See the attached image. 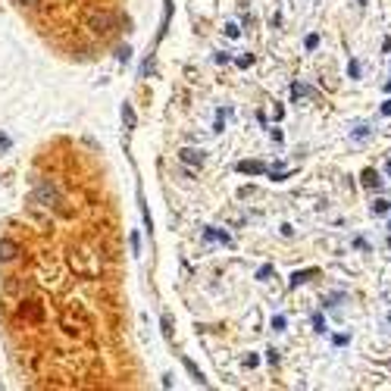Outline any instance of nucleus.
<instances>
[{"mask_svg":"<svg viewBox=\"0 0 391 391\" xmlns=\"http://www.w3.org/2000/svg\"><path fill=\"white\" fill-rule=\"evenodd\" d=\"M363 185H366V188H382V179H379V172L366 169V172H363Z\"/></svg>","mask_w":391,"mask_h":391,"instance_id":"f257e3e1","label":"nucleus"},{"mask_svg":"<svg viewBox=\"0 0 391 391\" xmlns=\"http://www.w3.org/2000/svg\"><path fill=\"white\" fill-rule=\"evenodd\" d=\"M388 210H391L388 200H376V204H373V213H388Z\"/></svg>","mask_w":391,"mask_h":391,"instance_id":"f03ea898","label":"nucleus"},{"mask_svg":"<svg viewBox=\"0 0 391 391\" xmlns=\"http://www.w3.org/2000/svg\"><path fill=\"white\" fill-rule=\"evenodd\" d=\"M316 44H319V38H316V34H310V38H307V50H313Z\"/></svg>","mask_w":391,"mask_h":391,"instance_id":"7ed1b4c3","label":"nucleus"},{"mask_svg":"<svg viewBox=\"0 0 391 391\" xmlns=\"http://www.w3.org/2000/svg\"><path fill=\"white\" fill-rule=\"evenodd\" d=\"M382 113H385V116H391V100H385V103H382Z\"/></svg>","mask_w":391,"mask_h":391,"instance_id":"20e7f679","label":"nucleus"},{"mask_svg":"<svg viewBox=\"0 0 391 391\" xmlns=\"http://www.w3.org/2000/svg\"><path fill=\"white\" fill-rule=\"evenodd\" d=\"M385 172H388V175H391V163H385Z\"/></svg>","mask_w":391,"mask_h":391,"instance_id":"39448f33","label":"nucleus"},{"mask_svg":"<svg viewBox=\"0 0 391 391\" xmlns=\"http://www.w3.org/2000/svg\"><path fill=\"white\" fill-rule=\"evenodd\" d=\"M388 229H391V226H388Z\"/></svg>","mask_w":391,"mask_h":391,"instance_id":"423d86ee","label":"nucleus"}]
</instances>
